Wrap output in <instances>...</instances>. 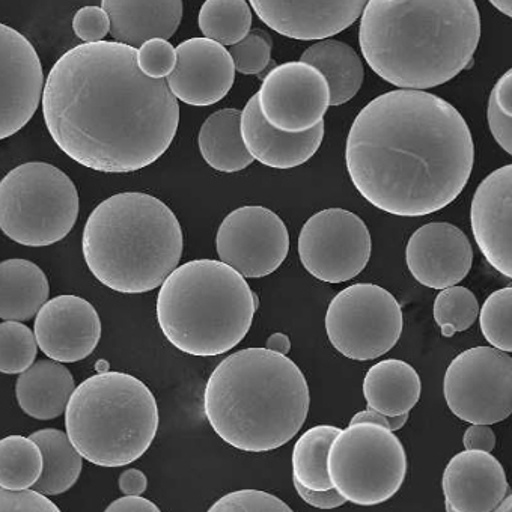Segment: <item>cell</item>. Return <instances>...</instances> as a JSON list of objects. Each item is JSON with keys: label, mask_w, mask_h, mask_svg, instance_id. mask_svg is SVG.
Listing matches in <instances>:
<instances>
[{"label": "cell", "mask_w": 512, "mask_h": 512, "mask_svg": "<svg viewBox=\"0 0 512 512\" xmlns=\"http://www.w3.org/2000/svg\"><path fill=\"white\" fill-rule=\"evenodd\" d=\"M43 115L62 153L106 174L156 163L180 124L168 80L142 73L138 49L118 41L80 44L64 53L47 76Z\"/></svg>", "instance_id": "6da1fadb"}, {"label": "cell", "mask_w": 512, "mask_h": 512, "mask_svg": "<svg viewBox=\"0 0 512 512\" xmlns=\"http://www.w3.org/2000/svg\"><path fill=\"white\" fill-rule=\"evenodd\" d=\"M345 162L369 204L394 216L421 217L460 196L472 175L475 145L451 103L421 89H397L360 110Z\"/></svg>", "instance_id": "7a4b0ae2"}, {"label": "cell", "mask_w": 512, "mask_h": 512, "mask_svg": "<svg viewBox=\"0 0 512 512\" xmlns=\"http://www.w3.org/2000/svg\"><path fill=\"white\" fill-rule=\"evenodd\" d=\"M479 40L475 0H369L360 20L366 64L398 88L449 82L469 67Z\"/></svg>", "instance_id": "3957f363"}, {"label": "cell", "mask_w": 512, "mask_h": 512, "mask_svg": "<svg viewBox=\"0 0 512 512\" xmlns=\"http://www.w3.org/2000/svg\"><path fill=\"white\" fill-rule=\"evenodd\" d=\"M302 369L269 348H246L223 359L208 378L204 412L232 448L267 452L287 445L308 418Z\"/></svg>", "instance_id": "277c9868"}, {"label": "cell", "mask_w": 512, "mask_h": 512, "mask_svg": "<svg viewBox=\"0 0 512 512\" xmlns=\"http://www.w3.org/2000/svg\"><path fill=\"white\" fill-rule=\"evenodd\" d=\"M183 229L156 196L125 192L95 207L83 228L82 252L98 282L121 294L156 290L183 256Z\"/></svg>", "instance_id": "5b68a950"}, {"label": "cell", "mask_w": 512, "mask_h": 512, "mask_svg": "<svg viewBox=\"0 0 512 512\" xmlns=\"http://www.w3.org/2000/svg\"><path fill=\"white\" fill-rule=\"evenodd\" d=\"M258 296L223 261L195 260L177 267L157 296L165 338L190 356L213 357L237 347L252 326Z\"/></svg>", "instance_id": "8992f818"}, {"label": "cell", "mask_w": 512, "mask_h": 512, "mask_svg": "<svg viewBox=\"0 0 512 512\" xmlns=\"http://www.w3.org/2000/svg\"><path fill=\"white\" fill-rule=\"evenodd\" d=\"M159 422L153 392L125 372L101 371L86 378L65 410L71 443L100 467L135 463L156 439Z\"/></svg>", "instance_id": "52a82bcc"}, {"label": "cell", "mask_w": 512, "mask_h": 512, "mask_svg": "<svg viewBox=\"0 0 512 512\" xmlns=\"http://www.w3.org/2000/svg\"><path fill=\"white\" fill-rule=\"evenodd\" d=\"M79 192L50 163L17 166L0 183V228L22 246H52L64 240L79 217Z\"/></svg>", "instance_id": "ba28073f"}, {"label": "cell", "mask_w": 512, "mask_h": 512, "mask_svg": "<svg viewBox=\"0 0 512 512\" xmlns=\"http://www.w3.org/2000/svg\"><path fill=\"white\" fill-rule=\"evenodd\" d=\"M330 481L347 502L374 506L388 502L403 487L407 454L394 431L377 424H350L333 440Z\"/></svg>", "instance_id": "9c48e42d"}, {"label": "cell", "mask_w": 512, "mask_h": 512, "mask_svg": "<svg viewBox=\"0 0 512 512\" xmlns=\"http://www.w3.org/2000/svg\"><path fill=\"white\" fill-rule=\"evenodd\" d=\"M404 318L398 300L375 284H354L327 308L326 332L342 356L356 362L389 353L400 341Z\"/></svg>", "instance_id": "30bf717a"}, {"label": "cell", "mask_w": 512, "mask_h": 512, "mask_svg": "<svg viewBox=\"0 0 512 512\" xmlns=\"http://www.w3.org/2000/svg\"><path fill=\"white\" fill-rule=\"evenodd\" d=\"M443 394L461 421H505L512 415V357L493 345L463 351L446 369Z\"/></svg>", "instance_id": "8fae6325"}, {"label": "cell", "mask_w": 512, "mask_h": 512, "mask_svg": "<svg viewBox=\"0 0 512 512\" xmlns=\"http://www.w3.org/2000/svg\"><path fill=\"white\" fill-rule=\"evenodd\" d=\"M371 250L366 223L342 208H327L314 214L299 235L303 267L327 284H342L359 276L368 266Z\"/></svg>", "instance_id": "7c38bea8"}, {"label": "cell", "mask_w": 512, "mask_h": 512, "mask_svg": "<svg viewBox=\"0 0 512 512\" xmlns=\"http://www.w3.org/2000/svg\"><path fill=\"white\" fill-rule=\"evenodd\" d=\"M220 261L249 279L266 278L287 260L290 234L269 208L246 205L229 213L216 235Z\"/></svg>", "instance_id": "4fadbf2b"}, {"label": "cell", "mask_w": 512, "mask_h": 512, "mask_svg": "<svg viewBox=\"0 0 512 512\" xmlns=\"http://www.w3.org/2000/svg\"><path fill=\"white\" fill-rule=\"evenodd\" d=\"M258 101L273 127L287 133L308 132L323 121L329 109V82L311 64L287 62L264 77Z\"/></svg>", "instance_id": "5bb4252c"}, {"label": "cell", "mask_w": 512, "mask_h": 512, "mask_svg": "<svg viewBox=\"0 0 512 512\" xmlns=\"http://www.w3.org/2000/svg\"><path fill=\"white\" fill-rule=\"evenodd\" d=\"M44 88L43 65L31 41L0 25V139L11 138L31 121Z\"/></svg>", "instance_id": "9a60e30c"}, {"label": "cell", "mask_w": 512, "mask_h": 512, "mask_svg": "<svg viewBox=\"0 0 512 512\" xmlns=\"http://www.w3.org/2000/svg\"><path fill=\"white\" fill-rule=\"evenodd\" d=\"M97 309L79 296L49 300L35 317L34 332L40 350L49 359L76 363L94 353L101 339Z\"/></svg>", "instance_id": "2e32d148"}, {"label": "cell", "mask_w": 512, "mask_h": 512, "mask_svg": "<svg viewBox=\"0 0 512 512\" xmlns=\"http://www.w3.org/2000/svg\"><path fill=\"white\" fill-rule=\"evenodd\" d=\"M369 0H249L264 25L293 40H326L350 28Z\"/></svg>", "instance_id": "e0dca14e"}, {"label": "cell", "mask_w": 512, "mask_h": 512, "mask_svg": "<svg viewBox=\"0 0 512 512\" xmlns=\"http://www.w3.org/2000/svg\"><path fill=\"white\" fill-rule=\"evenodd\" d=\"M406 261L413 278L433 290L460 284L472 269L473 249L467 235L455 225L433 222L410 237Z\"/></svg>", "instance_id": "ac0fdd59"}, {"label": "cell", "mask_w": 512, "mask_h": 512, "mask_svg": "<svg viewBox=\"0 0 512 512\" xmlns=\"http://www.w3.org/2000/svg\"><path fill=\"white\" fill-rule=\"evenodd\" d=\"M235 65L229 50L210 38H190L177 47V65L168 76L172 94L190 106H211L231 91Z\"/></svg>", "instance_id": "d6986e66"}, {"label": "cell", "mask_w": 512, "mask_h": 512, "mask_svg": "<svg viewBox=\"0 0 512 512\" xmlns=\"http://www.w3.org/2000/svg\"><path fill=\"white\" fill-rule=\"evenodd\" d=\"M473 237L487 263L512 279V165L491 172L470 207Z\"/></svg>", "instance_id": "ffe728a7"}, {"label": "cell", "mask_w": 512, "mask_h": 512, "mask_svg": "<svg viewBox=\"0 0 512 512\" xmlns=\"http://www.w3.org/2000/svg\"><path fill=\"white\" fill-rule=\"evenodd\" d=\"M446 511H496L509 494L505 470L490 452L469 451L451 458L442 478Z\"/></svg>", "instance_id": "44dd1931"}, {"label": "cell", "mask_w": 512, "mask_h": 512, "mask_svg": "<svg viewBox=\"0 0 512 512\" xmlns=\"http://www.w3.org/2000/svg\"><path fill=\"white\" fill-rule=\"evenodd\" d=\"M241 135L256 162L273 169H293L311 160L320 150L324 121L308 132H282L264 118L255 94L241 112Z\"/></svg>", "instance_id": "7402d4cb"}, {"label": "cell", "mask_w": 512, "mask_h": 512, "mask_svg": "<svg viewBox=\"0 0 512 512\" xmlns=\"http://www.w3.org/2000/svg\"><path fill=\"white\" fill-rule=\"evenodd\" d=\"M110 35L138 49L151 38L174 37L183 19V0H101Z\"/></svg>", "instance_id": "603a6c76"}, {"label": "cell", "mask_w": 512, "mask_h": 512, "mask_svg": "<svg viewBox=\"0 0 512 512\" xmlns=\"http://www.w3.org/2000/svg\"><path fill=\"white\" fill-rule=\"evenodd\" d=\"M74 391L73 374L53 359L35 362L16 381L20 409L38 421H52L64 415Z\"/></svg>", "instance_id": "cb8c5ba5"}, {"label": "cell", "mask_w": 512, "mask_h": 512, "mask_svg": "<svg viewBox=\"0 0 512 512\" xmlns=\"http://www.w3.org/2000/svg\"><path fill=\"white\" fill-rule=\"evenodd\" d=\"M422 384L416 369L404 360L375 363L363 380L368 409L388 416L407 415L421 398Z\"/></svg>", "instance_id": "d4e9b609"}, {"label": "cell", "mask_w": 512, "mask_h": 512, "mask_svg": "<svg viewBox=\"0 0 512 512\" xmlns=\"http://www.w3.org/2000/svg\"><path fill=\"white\" fill-rule=\"evenodd\" d=\"M46 273L28 260L0 264V317L4 321H28L49 302Z\"/></svg>", "instance_id": "484cf974"}, {"label": "cell", "mask_w": 512, "mask_h": 512, "mask_svg": "<svg viewBox=\"0 0 512 512\" xmlns=\"http://www.w3.org/2000/svg\"><path fill=\"white\" fill-rule=\"evenodd\" d=\"M199 151L208 166L225 174L243 171L253 157L241 135V110L222 109L208 116L199 130Z\"/></svg>", "instance_id": "4316f807"}, {"label": "cell", "mask_w": 512, "mask_h": 512, "mask_svg": "<svg viewBox=\"0 0 512 512\" xmlns=\"http://www.w3.org/2000/svg\"><path fill=\"white\" fill-rule=\"evenodd\" d=\"M300 61L311 64L324 74L329 82L330 106L347 103L362 88L365 77L362 59L353 47L342 41L329 38L318 41L303 52Z\"/></svg>", "instance_id": "83f0119b"}, {"label": "cell", "mask_w": 512, "mask_h": 512, "mask_svg": "<svg viewBox=\"0 0 512 512\" xmlns=\"http://www.w3.org/2000/svg\"><path fill=\"white\" fill-rule=\"evenodd\" d=\"M44 455V470L35 490L46 496H59L70 490L82 473L83 457L71 443L67 433L55 428H44L31 434Z\"/></svg>", "instance_id": "f1b7e54d"}, {"label": "cell", "mask_w": 512, "mask_h": 512, "mask_svg": "<svg viewBox=\"0 0 512 512\" xmlns=\"http://www.w3.org/2000/svg\"><path fill=\"white\" fill-rule=\"evenodd\" d=\"M341 428L333 425H318L302 434L293 451V478L311 490H330L329 458L330 446Z\"/></svg>", "instance_id": "f546056e"}, {"label": "cell", "mask_w": 512, "mask_h": 512, "mask_svg": "<svg viewBox=\"0 0 512 512\" xmlns=\"http://www.w3.org/2000/svg\"><path fill=\"white\" fill-rule=\"evenodd\" d=\"M44 455L31 437L8 436L0 440V487L25 490L43 475Z\"/></svg>", "instance_id": "4dcf8cb0"}, {"label": "cell", "mask_w": 512, "mask_h": 512, "mask_svg": "<svg viewBox=\"0 0 512 512\" xmlns=\"http://www.w3.org/2000/svg\"><path fill=\"white\" fill-rule=\"evenodd\" d=\"M198 25L205 38L231 47L249 34L252 10L247 0H205Z\"/></svg>", "instance_id": "1f68e13d"}, {"label": "cell", "mask_w": 512, "mask_h": 512, "mask_svg": "<svg viewBox=\"0 0 512 512\" xmlns=\"http://www.w3.org/2000/svg\"><path fill=\"white\" fill-rule=\"evenodd\" d=\"M479 315V303L475 294L464 287L445 288L434 302V320L449 338L457 332L470 329Z\"/></svg>", "instance_id": "d6a6232c"}, {"label": "cell", "mask_w": 512, "mask_h": 512, "mask_svg": "<svg viewBox=\"0 0 512 512\" xmlns=\"http://www.w3.org/2000/svg\"><path fill=\"white\" fill-rule=\"evenodd\" d=\"M37 336L22 321L0 324V371L2 374H22L37 359Z\"/></svg>", "instance_id": "836d02e7"}, {"label": "cell", "mask_w": 512, "mask_h": 512, "mask_svg": "<svg viewBox=\"0 0 512 512\" xmlns=\"http://www.w3.org/2000/svg\"><path fill=\"white\" fill-rule=\"evenodd\" d=\"M479 326L488 344L512 353V287L487 297L479 311Z\"/></svg>", "instance_id": "e575fe53"}, {"label": "cell", "mask_w": 512, "mask_h": 512, "mask_svg": "<svg viewBox=\"0 0 512 512\" xmlns=\"http://www.w3.org/2000/svg\"><path fill=\"white\" fill-rule=\"evenodd\" d=\"M272 37L263 29H253L244 40L229 49L235 70L246 76H258L272 61Z\"/></svg>", "instance_id": "d590c367"}, {"label": "cell", "mask_w": 512, "mask_h": 512, "mask_svg": "<svg viewBox=\"0 0 512 512\" xmlns=\"http://www.w3.org/2000/svg\"><path fill=\"white\" fill-rule=\"evenodd\" d=\"M210 512H291L290 506L273 496L260 490H240L226 494L217 500Z\"/></svg>", "instance_id": "8d00e7d4"}, {"label": "cell", "mask_w": 512, "mask_h": 512, "mask_svg": "<svg viewBox=\"0 0 512 512\" xmlns=\"http://www.w3.org/2000/svg\"><path fill=\"white\" fill-rule=\"evenodd\" d=\"M138 64L151 79H165L177 65V49L165 38H151L139 47Z\"/></svg>", "instance_id": "74e56055"}, {"label": "cell", "mask_w": 512, "mask_h": 512, "mask_svg": "<svg viewBox=\"0 0 512 512\" xmlns=\"http://www.w3.org/2000/svg\"><path fill=\"white\" fill-rule=\"evenodd\" d=\"M0 511L2 512H59L58 506L47 499L46 494L38 490H8L0 491Z\"/></svg>", "instance_id": "f35d334b"}, {"label": "cell", "mask_w": 512, "mask_h": 512, "mask_svg": "<svg viewBox=\"0 0 512 512\" xmlns=\"http://www.w3.org/2000/svg\"><path fill=\"white\" fill-rule=\"evenodd\" d=\"M73 31L85 43H98L110 34V17L103 7H83L73 19Z\"/></svg>", "instance_id": "ab89813d"}, {"label": "cell", "mask_w": 512, "mask_h": 512, "mask_svg": "<svg viewBox=\"0 0 512 512\" xmlns=\"http://www.w3.org/2000/svg\"><path fill=\"white\" fill-rule=\"evenodd\" d=\"M488 112L512 119V68L494 85L488 100Z\"/></svg>", "instance_id": "60d3db41"}, {"label": "cell", "mask_w": 512, "mask_h": 512, "mask_svg": "<svg viewBox=\"0 0 512 512\" xmlns=\"http://www.w3.org/2000/svg\"><path fill=\"white\" fill-rule=\"evenodd\" d=\"M294 487H296L297 494L314 508L335 509L344 506L347 502V499L339 494L335 487L330 490H311L297 481H294Z\"/></svg>", "instance_id": "b9f144b4"}, {"label": "cell", "mask_w": 512, "mask_h": 512, "mask_svg": "<svg viewBox=\"0 0 512 512\" xmlns=\"http://www.w3.org/2000/svg\"><path fill=\"white\" fill-rule=\"evenodd\" d=\"M463 443L469 451L491 452L496 446V434L488 425L472 424L464 433Z\"/></svg>", "instance_id": "7bdbcfd3"}, {"label": "cell", "mask_w": 512, "mask_h": 512, "mask_svg": "<svg viewBox=\"0 0 512 512\" xmlns=\"http://www.w3.org/2000/svg\"><path fill=\"white\" fill-rule=\"evenodd\" d=\"M409 421V413L407 415L401 416H388L384 415V413L375 412V410H365V412L356 413V415L351 418L350 424H363V422H368V424H377L381 425V427L389 428V430L398 431L406 425V422Z\"/></svg>", "instance_id": "ee69618b"}, {"label": "cell", "mask_w": 512, "mask_h": 512, "mask_svg": "<svg viewBox=\"0 0 512 512\" xmlns=\"http://www.w3.org/2000/svg\"><path fill=\"white\" fill-rule=\"evenodd\" d=\"M487 118L494 141L503 148V151L512 156V119L503 118L491 112H487Z\"/></svg>", "instance_id": "f6af8a7d"}, {"label": "cell", "mask_w": 512, "mask_h": 512, "mask_svg": "<svg viewBox=\"0 0 512 512\" xmlns=\"http://www.w3.org/2000/svg\"><path fill=\"white\" fill-rule=\"evenodd\" d=\"M160 508L141 494H125L121 499L110 503L106 512H159Z\"/></svg>", "instance_id": "bcb514c9"}, {"label": "cell", "mask_w": 512, "mask_h": 512, "mask_svg": "<svg viewBox=\"0 0 512 512\" xmlns=\"http://www.w3.org/2000/svg\"><path fill=\"white\" fill-rule=\"evenodd\" d=\"M119 490L124 494H144L147 491L148 479L138 469H128L118 479Z\"/></svg>", "instance_id": "7dc6e473"}, {"label": "cell", "mask_w": 512, "mask_h": 512, "mask_svg": "<svg viewBox=\"0 0 512 512\" xmlns=\"http://www.w3.org/2000/svg\"><path fill=\"white\" fill-rule=\"evenodd\" d=\"M266 347L269 348V350L287 356L291 351V341L285 333H273V335L267 339Z\"/></svg>", "instance_id": "c3c4849f"}, {"label": "cell", "mask_w": 512, "mask_h": 512, "mask_svg": "<svg viewBox=\"0 0 512 512\" xmlns=\"http://www.w3.org/2000/svg\"><path fill=\"white\" fill-rule=\"evenodd\" d=\"M490 4L493 5L496 10H499L500 13L512 19V0H490Z\"/></svg>", "instance_id": "681fc988"}, {"label": "cell", "mask_w": 512, "mask_h": 512, "mask_svg": "<svg viewBox=\"0 0 512 512\" xmlns=\"http://www.w3.org/2000/svg\"><path fill=\"white\" fill-rule=\"evenodd\" d=\"M497 512H512V494H508L497 506Z\"/></svg>", "instance_id": "f907efd6"}]
</instances>
